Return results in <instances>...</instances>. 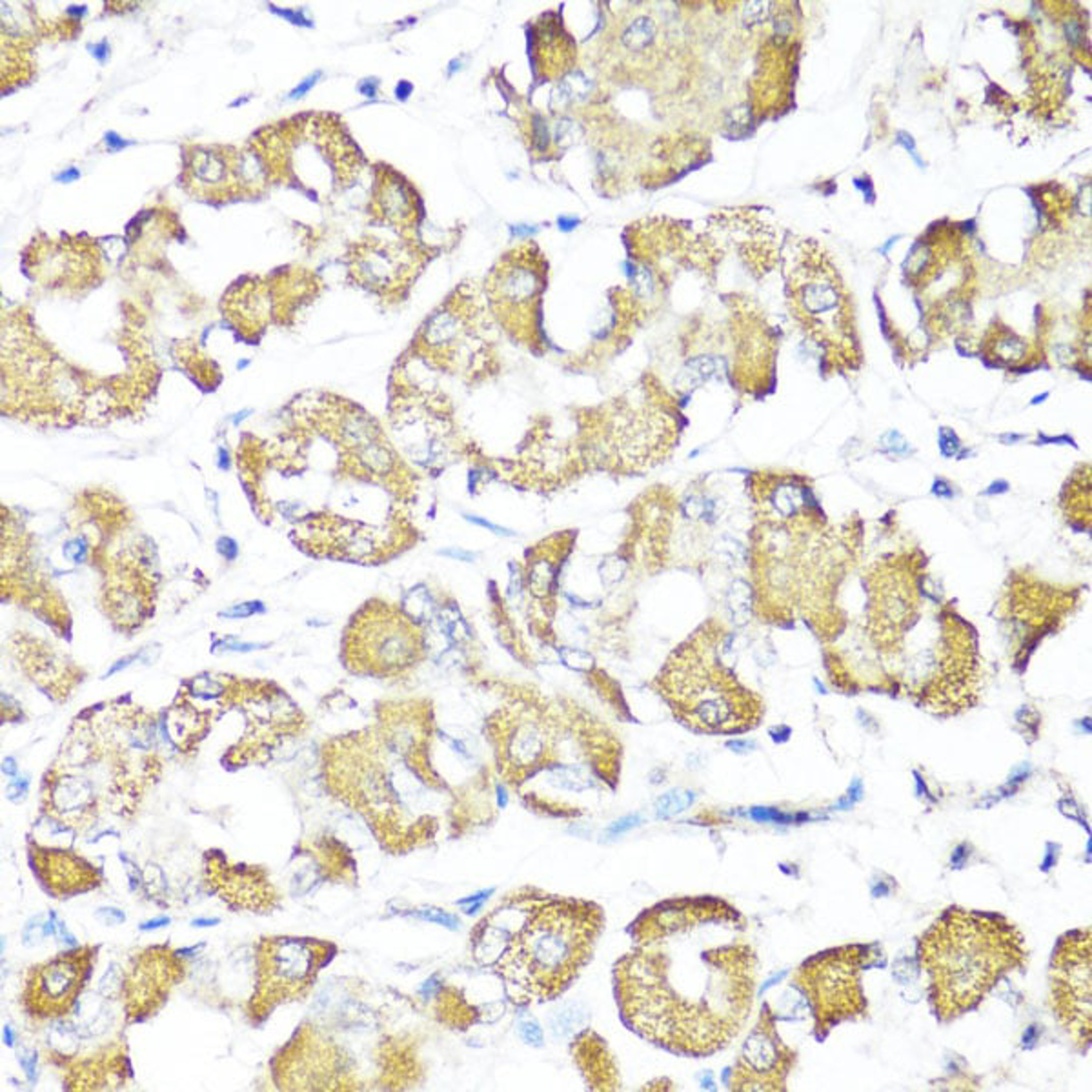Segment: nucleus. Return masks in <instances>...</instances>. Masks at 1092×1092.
Listing matches in <instances>:
<instances>
[{
  "instance_id": "28",
  "label": "nucleus",
  "mask_w": 1092,
  "mask_h": 1092,
  "mask_svg": "<svg viewBox=\"0 0 1092 1092\" xmlns=\"http://www.w3.org/2000/svg\"><path fill=\"white\" fill-rule=\"evenodd\" d=\"M403 612L417 624L421 623H428L436 619V601L432 598V592L425 584H417L413 586L412 591L404 596L403 599Z\"/></svg>"
},
{
  "instance_id": "48",
  "label": "nucleus",
  "mask_w": 1092,
  "mask_h": 1092,
  "mask_svg": "<svg viewBox=\"0 0 1092 1092\" xmlns=\"http://www.w3.org/2000/svg\"><path fill=\"white\" fill-rule=\"evenodd\" d=\"M319 77H321V71H317L315 75H312V77H308L306 80H303V82L299 84V86L289 94V99H299V97H303L306 92H310V88H312L314 84L317 82V78H319Z\"/></svg>"
},
{
  "instance_id": "45",
  "label": "nucleus",
  "mask_w": 1092,
  "mask_h": 1092,
  "mask_svg": "<svg viewBox=\"0 0 1092 1092\" xmlns=\"http://www.w3.org/2000/svg\"><path fill=\"white\" fill-rule=\"evenodd\" d=\"M95 916H97L99 921H102L104 925H108V927L120 925V923L126 921V914L120 909H117V907H101Z\"/></svg>"
},
{
  "instance_id": "18",
  "label": "nucleus",
  "mask_w": 1092,
  "mask_h": 1092,
  "mask_svg": "<svg viewBox=\"0 0 1092 1092\" xmlns=\"http://www.w3.org/2000/svg\"><path fill=\"white\" fill-rule=\"evenodd\" d=\"M204 884L233 910L270 914L281 905V894L263 865L232 863L221 851L204 854Z\"/></svg>"
},
{
  "instance_id": "23",
  "label": "nucleus",
  "mask_w": 1092,
  "mask_h": 1092,
  "mask_svg": "<svg viewBox=\"0 0 1092 1092\" xmlns=\"http://www.w3.org/2000/svg\"><path fill=\"white\" fill-rule=\"evenodd\" d=\"M800 301L807 315L819 326L837 330L842 321V299L835 284L821 273L811 275L800 286Z\"/></svg>"
},
{
  "instance_id": "34",
  "label": "nucleus",
  "mask_w": 1092,
  "mask_h": 1092,
  "mask_svg": "<svg viewBox=\"0 0 1092 1092\" xmlns=\"http://www.w3.org/2000/svg\"><path fill=\"white\" fill-rule=\"evenodd\" d=\"M716 554H718L720 561L725 566H730V568H736V566L743 565L745 559H746L745 546L739 541L732 539V537L720 539V542L716 544Z\"/></svg>"
},
{
  "instance_id": "40",
  "label": "nucleus",
  "mask_w": 1092,
  "mask_h": 1092,
  "mask_svg": "<svg viewBox=\"0 0 1092 1092\" xmlns=\"http://www.w3.org/2000/svg\"><path fill=\"white\" fill-rule=\"evenodd\" d=\"M1023 352H1025V345L1016 338H1005L999 341V346H998V354L1005 361L1020 359Z\"/></svg>"
},
{
  "instance_id": "54",
  "label": "nucleus",
  "mask_w": 1092,
  "mask_h": 1092,
  "mask_svg": "<svg viewBox=\"0 0 1092 1092\" xmlns=\"http://www.w3.org/2000/svg\"><path fill=\"white\" fill-rule=\"evenodd\" d=\"M106 143H108L110 151H115V150H118V148L128 146V143L122 141V139H120V137H117L115 134H108V135H106Z\"/></svg>"
},
{
  "instance_id": "12",
  "label": "nucleus",
  "mask_w": 1092,
  "mask_h": 1092,
  "mask_svg": "<svg viewBox=\"0 0 1092 1092\" xmlns=\"http://www.w3.org/2000/svg\"><path fill=\"white\" fill-rule=\"evenodd\" d=\"M22 273L38 288L78 297L108 277L101 244L88 235H35L20 254Z\"/></svg>"
},
{
  "instance_id": "26",
  "label": "nucleus",
  "mask_w": 1092,
  "mask_h": 1092,
  "mask_svg": "<svg viewBox=\"0 0 1092 1092\" xmlns=\"http://www.w3.org/2000/svg\"><path fill=\"white\" fill-rule=\"evenodd\" d=\"M554 558H558L556 552L544 554L542 550H537L528 563L526 584L530 596H534L535 599L550 598L556 591L561 565L559 561H554Z\"/></svg>"
},
{
  "instance_id": "41",
  "label": "nucleus",
  "mask_w": 1092,
  "mask_h": 1092,
  "mask_svg": "<svg viewBox=\"0 0 1092 1092\" xmlns=\"http://www.w3.org/2000/svg\"><path fill=\"white\" fill-rule=\"evenodd\" d=\"M28 792H29V779L28 778H19L17 776L6 786V797H8L12 803H22L26 800Z\"/></svg>"
},
{
  "instance_id": "38",
  "label": "nucleus",
  "mask_w": 1092,
  "mask_h": 1092,
  "mask_svg": "<svg viewBox=\"0 0 1092 1092\" xmlns=\"http://www.w3.org/2000/svg\"><path fill=\"white\" fill-rule=\"evenodd\" d=\"M19 1063H20V1067H22V1071H24V1074H26L28 1081H29V1083H37V1078H38V1072H37L38 1055H37L35 1048L22 1047L20 1051H19Z\"/></svg>"
},
{
  "instance_id": "37",
  "label": "nucleus",
  "mask_w": 1092,
  "mask_h": 1092,
  "mask_svg": "<svg viewBox=\"0 0 1092 1092\" xmlns=\"http://www.w3.org/2000/svg\"><path fill=\"white\" fill-rule=\"evenodd\" d=\"M881 452L887 453V455L901 457V455H907L910 452V444L905 441V437L900 432L891 430L884 437H881Z\"/></svg>"
},
{
  "instance_id": "4",
  "label": "nucleus",
  "mask_w": 1092,
  "mask_h": 1092,
  "mask_svg": "<svg viewBox=\"0 0 1092 1092\" xmlns=\"http://www.w3.org/2000/svg\"><path fill=\"white\" fill-rule=\"evenodd\" d=\"M1022 931L999 914L952 907L919 940L917 959L927 976L934 1016L950 1023L978 1005L1027 963Z\"/></svg>"
},
{
  "instance_id": "33",
  "label": "nucleus",
  "mask_w": 1092,
  "mask_h": 1092,
  "mask_svg": "<svg viewBox=\"0 0 1092 1092\" xmlns=\"http://www.w3.org/2000/svg\"><path fill=\"white\" fill-rule=\"evenodd\" d=\"M559 661L563 666L574 672H591L596 666V659L591 652H586L577 647H559L558 648Z\"/></svg>"
},
{
  "instance_id": "25",
  "label": "nucleus",
  "mask_w": 1092,
  "mask_h": 1092,
  "mask_svg": "<svg viewBox=\"0 0 1092 1092\" xmlns=\"http://www.w3.org/2000/svg\"><path fill=\"white\" fill-rule=\"evenodd\" d=\"M809 505L807 488L794 477H785L767 488L765 507L769 517L788 521Z\"/></svg>"
},
{
  "instance_id": "5",
  "label": "nucleus",
  "mask_w": 1092,
  "mask_h": 1092,
  "mask_svg": "<svg viewBox=\"0 0 1092 1092\" xmlns=\"http://www.w3.org/2000/svg\"><path fill=\"white\" fill-rule=\"evenodd\" d=\"M246 144L261 160L270 186L293 188L315 202L352 188L364 166L345 122L333 113L310 111L272 122Z\"/></svg>"
},
{
  "instance_id": "47",
  "label": "nucleus",
  "mask_w": 1092,
  "mask_h": 1092,
  "mask_svg": "<svg viewBox=\"0 0 1092 1092\" xmlns=\"http://www.w3.org/2000/svg\"><path fill=\"white\" fill-rule=\"evenodd\" d=\"M439 556H444V558L453 559V561H465V563H474L476 558H477V554L459 549V546H452V549L439 550Z\"/></svg>"
},
{
  "instance_id": "10",
  "label": "nucleus",
  "mask_w": 1092,
  "mask_h": 1092,
  "mask_svg": "<svg viewBox=\"0 0 1092 1092\" xmlns=\"http://www.w3.org/2000/svg\"><path fill=\"white\" fill-rule=\"evenodd\" d=\"M179 184L192 199L224 206L263 199L272 188L257 155L246 146L186 143Z\"/></svg>"
},
{
  "instance_id": "17",
  "label": "nucleus",
  "mask_w": 1092,
  "mask_h": 1092,
  "mask_svg": "<svg viewBox=\"0 0 1092 1092\" xmlns=\"http://www.w3.org/2000/svg\"><path fill=\"white\" fill-rule=\"evenodd\" d=\"M348 277L355 286H361L381 299L403 297L410 286L417 256L415 248L383 239H361L348 246L346 251Z\"/></svg>"
},
{
  "instance_id": "30",
  "label": "nucleus",
  "mask_w": 1092,
  "mask_h": 1092,
  "mask_svg": "<svg viewBox=\"0 0 1092 1092\" xmlns=\"http://www.w3.org/2000/svg\"><path fill=\"white\" fill-rule=\"evenodd\" d=\"M681 512L690 521L712 523L713 519H716L718 505L710 497H705L699 493H689L681 502Z\"/></svg>"
},
{
  "instance_id": "21",
  "label": "nucleus",
  "mask_w": 1092,
  "mask_h": 1092,
  "mask_svg": "<svg viewBox=\"0 0 1092 1092\" xmlns=\"http://www.w3.org/2000/svg\"><path fill=\"white\" fill-rule=\"evenodd\" d=\"M542 286V272L537 268V259L512 256L495 270L490 293L493 303L502 310L517 312L532 306Z\"/></svg>"
},
{
  "instance_id": "8",
  "label": "nucleus",
  "mask_w": 1092,
  "mask_h": 1092,
  "mask_svg": "<svg viewBox=\"0 0 1092 1092\" xmlns=\"http://www.w3.org/2000/svg\"><path fill=\"white\" fill-rule=\"evenodd\" d=\"M322 281L308 268L286 266L237 279L221 299V314L237 338L257 345L270 326H289L315 301Z\"/></svg>"
},
{
  "instance_id": "22",
  "label": "nucleus",
  "mask_w": 1092,
  "mask_h": 1092,
  "mask_svg": "<svg viewBox=\"0 0 1092 1092\" xmlns=\"http://www.w3.org/2000/svg\"><path fill=\"white\" fill-rule=\"evenodd\" d=\"M38 40L13 31H3L0 38V71H3V94H10L37 75L35 46Z\"/></svg>"
},
{
  "instance_id": "13",
  "label": "nucleus",
  "mask_w": 1092,
  "mask_h": 1092,
  "mask_svg": "<svg viewBox=\"0 0 1092 1092\" xmlns=\"http://www.w3.org/2000/svg\"><path fill=\"white\" fill-rule=\"evenodd\" d=\"M1092 938L1090 929L1065 934L1051 961V1006L1060 1025L1080 1051L1090 1047L1092 1034Z\"/></svg>"
},
{
  "instance_id": "43",
  "label": "nucleus",
  "mask_w": 1092,
  "mask_h": 1092,
  "mask_svg": "<svg viewBox=\"0 0 1092 1092\" xmlns=\"http://www.w3.org/2000/svg\"><path fill=\"white\" fill-rule=\"evenodd\" d=\"M465 519H467L469 523H472V525H476V526H481V528H486V530H490L492 534L501 535V537H516V535H517L514 530L505 528V526H499V525H495V523H492V521H488V519H485V517H479V516H470V514H465Z\"/></svg>"
},
{
  "instance_id": "19",
  "label": "nucleus",
  "mask_w": 1092,
  "mask_h": 1092,
  "mask_svg": "<svg viewBox=\"0 0 1092 1092\" xmlns=\"http://www.w3.org/2000/svg\"><path fill=\"white\" fill-rule=\"evenodd\" d=\"M28 852L40 885L57 900L90 892L104 884L101 870L75 851L40 845L28 839Z\"/></svg>"
},
{
  "instance_id": "49",
  "label": "nucleus",
  "mask_w": 1092,
  "mask_h": 1092,
  "mask_svg": "<svg viewBox=\"0 0 1092 1092\" xmlns=\"http://www.w3.org/2000/svg\"><path fill=\"white\" fill-rule=\"evenodd\" d=\"M170 923H172V919H170V917H167V916H160V917H155V919H148V921H144L139 929H141L143 933H150V931H157V929H162V927H166V925H170Z\"/></svg>"
},
{
  "instance_id": "24",
  "label": "nucleus",
  "mask_w": 1092,
  "mask_h": 1092,
  "mask_svg": "<svg viewBox=\"0 0 1092 1092\" xmlns=\"http://www.w3.org/2000/svg\"><path fill=\"white\" fill-rule=\"evenodd\" d=\"M607 1047L603 1041L591 1031H584L575 1043V1060L588 1083L599 1088H614L617 1083L615 1065L612 1058L605 1053Z\"/></svg>"
},
{
  "instance_id": "44",
  "label": "nucleus",
  "mask_w": 1092,
  "mask_h": 1092,
  "mask_svg": "<svg viewBox=\"0 0 1092 1092\" xmlns=\"http://www.w3.org/2000/svg\"><path fill=\"white\" fill-rule=\"evenodd\" d=\"M490 894H493V889H490V891H481V892H477V894H474V896H469L467 900H460V901H457V905H459L460 909H463V912H465V914H470V916H472V914H476V912H477V910H479V909H481V907L486 903V900L490 898Z\"/></svg>"
},
{
  "instance_id": "53",
  "label": "nucleus",
  "mask_w": 1092,
  "mask_h": 1092,
  "mask_svg": "<svg viewBox=\"0 0 1092 1092\" xmlns=\"http://www.w3.org/2000/svg\"><path fill=\"white\" fill-rule=\"evenodd\" d=\"M221 919L219 917H197L192 921V927H216L219 925Z\"/></svg>"
},
{
  "instance_id": "50",
  "label": "nucleus",
  "mask_w": 1092,
  "mask_h": 1092,
  "mask_svg": "<svg viewBox=\"0 0 1092 1092\" xmlns=\"http://www.w3.org/2000/svg\"><path fill=\"white\" fill-rule=\"evenodd\" d=\"M638 819H640L638 816H628V818H624V819H621V821H615V823L610 827V834H621V832H624V830H628V828L636 827V825H638V823H636Z\"/></svg>"
},
{
  "instance_id": "6",
  "label": "nucleus",
  "mask_w": 1092,
  "mask_h": 1092,
  "mask_svg": "<svg viewBox=\"0 0 1092 1092\" xmlns=\"http://www.w3.org/2000/svg\"><path fill=\"white\" fill-rule=\"evenodd\" d=\"M721 638L697 636L672 654L656 687L674 716L694 732L739 734L763 720V699L743 687L721 657Z\"/></svg>"
},
{
  "instance_id": "35",
  "label": "nucleus",
  "mask_w": 1092,
  "mask_h": 1092,
  "mask_svg": "<svg viewBox=\"0 0 1092 1092\" xmlns=\"http://www.w3.org/2000/svg\"><path fill=\"white\" fill-rule=\"evenodd\" d=\"M50 938L48 934V914H38L31 917L22 931V943L26 947H35L42 943V940Z\"/></svg>"
},
{
  "instance_id": "39",
  "label": "nucleus",
  "mask_w": 1092,
  "mask_h": 1092,
  "mask_svg": "<svg viewBox=\"0 0 1092 1092\" xmlns=\"http://www.w3.org/2000/svg\"><path fill=\"white\" fill-rule=\"evenodd\" d=\"M519 1034H521V1038H523V1041L526 1045H532V1047H541L542 1045V1029L532 1018L521 1020Z\"/></svg>"
},
{
  "instance_id": "55",
  "label": "nucleus",
  "mask_w": 1092,
  "mask_h": 1092,
  "mask_svg": "<svg viewBox=\"0 0 1092 1092\" xmlns=\"http://www.w3.org/2000/svg\"><path fill=\"white\" fill-rule=\"evenodd\" d=\"M949 488H950V486H949L945 481H938V483H936L934 492H936L940 497H952V495H954V492H952V490H949Z\"/></svg>"
},
{
  "instance_id": "46",
  "label": "nucleus",
  "mask_w": 1092,
  "mask_h": 1092,
  "mask_svg": "<svg viewBox=\"0 0 1092 1092\" xmlns=\"http://www.w3.org/2000/svg\"><path fill=\"white\" fill-rule=\"evenodd\" d=\"M940 448H941V453L945 457H952V455L958 453L959 441H958L956 434L950 428H941L940 430Z\"/></svg>"
},
{
  "instance_id": "51",
  "label": "nucleus",
  "mask_w": 1092,
  "mask_h": 1092,
  "mask_svg": "<svg viewBox=\"0 0 1092 1092\" xmlns=\"http://www.w3.org/2000/svg\"><path fill=\"white\" fill-rule=\"evenodd\" d=\"M135 659H139V654H132V656H128V657H124V659L117 661V664H113V666H111V668L106 672L104 678H110V676L117 674L118 670H122V668H126V666H130V664H132Z\"/></svg>"
},
{
  "instance_id": "9",
  "label": "nucleus",
  "mask_w": 1092,
  "mask_h": 1092,
  "mask_svg": "<svg viewBox=\"0 0 1092 1092\" xmlns=\"http://www.w3.org/2000/svg\"><path fill=\"white\" fill-rule=\"evenodd\" d=\"M335 952L333 943L315 938H261L256 954L257 985L246 1005L249 1023L266 1022L282 1003L305 999Z\"/></svg>"
},
{
  "instance_id": "20",
  "label": "nucleus",
  "mask_w": 1092,
  "mask_h": 1092,
  "mask_svg": "<svg viewBox=\"0 0 1092 1092\" xmlns=\"http://www.w3.org/2000/svg\"><path fill=\"white\" fill-rule=\"evenodd\" d=\"M417 202L415 190L394 167L387 164L375 166V183L370 199V217L373 223L408 230L417 223Z\"/></svg>"
},
{
  "instance_id": "15",
  "label": "nucleus",
  "mask_w": 1092,
  "mask_h": 1092,
  "mask_svg": "<svg viewBox=\"0 0 1092 1092\" xmlns=\"http://www.w3.org/2000/svg\"><path fill=\"white\" fill-rule=\"evenodd\" d=\"M184 974L186 963L170 945H155L137 952L124 971L120 987L126 1022L139 1023L155 1016Z\"/></svg>"
},
{
  "instance_id": "3",
  "label": "nucleus",
  "mask_w": 1092,
  "mask_h": 1092,
  "mask_svg": "<svg viewBox=\"0 0 1092 1092\" xmlns=\"http://www.w3.org/2000/svg\"><path fill=\"white\" fill-rule=\"evenodd\" d=\"M603 925L594 901L517 892L472 933L474 954L512 1003H544L559 998L592 959Z\"/></svg>"
},
{
  "instance_id": "29",
  "label": "nucleus",
  "mask_w": 1092,
  "mask_h": 1092,
  "mask_svg": "<svg viewBox=\"0 0 1092 1092\" xmlns=\"http://www.w3.org/2000/svg\"><path fill=\"white\" fill-rule=\"evenodd\" d=\"M727 610L736 626H745L752 615V586L745 579H736L727 591Z\"/></svg>"
},
{
  "instance_id": "52",
  "label": "nucleus",
  "mask_w": 1092,
  "mask_h": 1092,
  "mask_svg": "<svg viewBox=\"0 0 1092 1092\" xmlns=\"http://www.w3.org/2000/svg\"><path fill=\"white\" fill-rule=\"evenodd\" d=\"M3 772H4L8 778H12V779H13V778H17V774H19V765H17L15 758H6V760L3 762Z\"/></svg>"
},
{
  "instance_id": "11",
  "label": "nucleus",
  "mask_w": 1092,
  "mask_h": 1092,
  "mask_svg": "<svg viewBox=\"0 0 1092 1092\" xmlns=\"http://www.w3.org/2000/svg\"><path fill=\"white\" fill-rule=\"evenodd\" d=\"M417 626L403 610L397 614L387 603H368L346 632V664L361 674H403L425 650Z\"/></svg>"
},
{
  "instance_id": "16",
  "label": "nucleus",
  "mask_w": 1092,
  "mask_h": 1092,
  "mask_svg": "<svg viewBox=\"0 0 1092 1092\" xmlns=\"http://www.w3.org/2000/svg\"><path fill=\"white\" fill-rule=\"evenodd\" d=\"M794 1065V1048L783 1041L772 1011L763 1006L734 1063L730 1088L741 1092H783Z\"/></svg>"
},
{
  "instance_id": "14",
  "label": "nucleus",
  "mask_w": 1092,
  "mask_h": 1092,
  "mask_svg": "<svg viewBox=\"0 0 1092 1092\" xmlns=\"http://www.w3.org/2000/svg\"><path fill=\"white\" fill-rule=\"evenodd\" d=\"M97 952L99 947L82 945L29 967L20 994L26 1015L35 1022L68 1016L86 987Z\"/></svg>"
},
{
  "instance_id": "2",
  "label": "nucleus",
  "mask_w": 1092,
  "mask_h": 1092,
  "mask_svg": "<svg viewBox=\"0 0 1092 1092\" xmlns=\"http://www.w3.org/2000/svg\"><path fill=\"white\" fill-rule=\"evenodd\" d=\"M430 723L415 708L322 748L326 783L359 812L381 845L406 854L437 839L443 821L459 823V783L432 763Z\"/></svg>"
},
{
  "instance_id": "32",
  "label": "nucleus",
  "mask_w": 1092,
  "mask_h": 1092,
  "mask_svg": "<svg viewBox=\"0 0 1092 1092\" xmlns=\"http://www.w3.org/2000/svg\"><path fill=\"white\" fill-rule=\"evenodd\" d=\"M692 800H694V795L690 792H683V790L666 792L664 795L659 797V802L656 805L657 818H672V816L680 814L692 803Z\"/></svg>"
},
{
  "instance_id": "27",
  "label": "nucleus",
  "mask_w": 1092,
  "mask_h": 1092,
  "mask_svg": "<svg viewBox=\"0 0 1092 1092\" xmlns=\"http://www.w3.org/2000/svg\"><path fill=\"white\" fill-rule=\"evenodd\" d=\"M436 621L441 628V632L453 645H463L472 638L470 626L455 603L441 605L436 612Z\"/></svg>"
},
{
  "instance_id": "1",
  "label": "nucleus",
  "mask_w": 1092,
  "mask_h": 1092,
  "mask_svg": "<svg viewBox=\"0 0 1092 1092\" xmlns=\"http://www.w3.org/2000/svg\"><path fill=\"white\" fill-rule=\"evenodd\" d=\"M614 967L623 1022L680 1056H712L748 1022L758 958L743 914L718 898L670 900L628 929Z\"/></svg>"
},
{
  "instance_id": "42",
  "label": "nucleus",
  "mask_w": 1092,
  "mask_h": 1092,
  "mask_svg": "<svg viewBox=\"0 0 1092 1092\" xmlns=\"http://www.w3.org/2000/svg\"><path fill=\"white\" fill-rule=\"evenodd\" d=\"M263 610H265V607H263V603H259V601H251V603H242V605H237V607H233V608H230V610H224V612H221V617H233V619H242V617H248V615H254V614H257V612H263Z\"/></svg>"
},
{
  "instance_id": "7",
  "label": "nucleus",
  "mask_w": 1092,
  "mask_h": 1092,
  "mask_svg": "<svg viewBox=\"0 0 1092 1092\" xmlns=\"http://www.w3.org/2000/svg\"><path fill=\"white\" fill-rule=\"evenodd\" d=\"M884 958L877 945H843L802 963L792 983L803 992L814 1018V1034L825 1039L835 1027L868 1016L861 978Z\"/></svg>"
},
{
  "instance_id": "56",
  "label": "nucleus",
  "mask_w": 1092,
  "mask_h": 1092,
  "mask_svg": "<svg viewBox=\"0 0 1092 1092\" xmlns=\"http://www.w3.org/2000/svg\"><path fill=\"white\" fill-rule=\"evenodd\" d=\"M3 1036H4V1043H6L8 1047H13V1045H15V1032H13V1027H12V1025H4Z\"/></svg>"
},
{
  "instance_id": "36",
  "label": "nucleus",
  "mask_w": 1092,
  "mask_h": 1092,
  "mask_svg": "<svg viewBox=\"0 0 1092 1092\" xmlns=\"http://www.w3.org/2000/svg\"><path fill=\"white\" fill-rule=\"evenodd\" d=\"M412 914H413L417 919H423V921H428V923H436V925H441V927H446V929H452V931H455V929L459 927V919H457L455 916H452V914L444 912V910H441V909H436V907H423V909H417V910H415V912H412Z\"/></svg>"
},
{
  "instance_id": "31",
  "label": "nucleus",
  "mask_w": 1092,
  "mask_h": 1092,
  "mask_svg": "<svg viewBox=\"0 0 1092 1092\" xmlns=\"http://www.w3.org/2000/svg\"><path fill=\"white\" fill-rule=\"evenodd\" d=\"M628 568H630V563L624 556L610 554L599 563L598 574L605 588H614L626 577Z\"/></svg>"
},
{
  "instance_id": "57",
  "label": "nucleus",
  "mask_w": 1092,
  "mask_h": 1092,
  "mask_svg": "<svg viewBox=\"0 0 1092 1092\" xmlns=\"http://www.w3.org/2000/svg\"><path fill=\"white\" fill-rule=\"evenodd\" d=\"M75 179H78V172L75 170V167H69L68 172H64L62 175H59V177H57V181H61V183H71V181H75Z\"/></svg>"
}]
</instances>
